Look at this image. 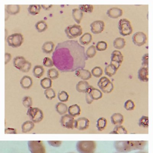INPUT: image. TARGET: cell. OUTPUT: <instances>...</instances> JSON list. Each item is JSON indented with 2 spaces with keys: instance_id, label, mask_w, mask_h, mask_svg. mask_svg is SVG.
<instances>
[{
  "instance_id": "836d02e7",
  "label": "cell",
  "mask_w": 153,
  "mask_h": 153,
  "mask_svg": "<svg viewBox=\"0 0 153 153\" xmlns=\"http://www.w3.org/2000/svg\"><path fill=\"white\" fill-rule=\"evenodd\" d=\"M107 126V120L105 118L100 117L98 119L96 122V127L98 131H103Z\"/></svg>"
},
{
  "instance_id": "7c38bea8",
  "label": "cell",
  "mask_w": 153,
  "mask_h": 153,
  "mask_svg": "<svg viewBox=\"0 0 153 153\" xmlns=\"http://www.w3.org/2000/svg\"><path fill=\"white\" fill-rule=\"evenodd\" d=\"M132 41L135 45L142 47L146 45L147 41L146 34L142 31H137L133 34L132 37Z\"/></svg>"
},
{
  "instance_id": "8d00e7d4",
  "label": "cell",
  "mask_w": 153,
  "mask_h": 153,
  "mask_svg": "<svg viewBox=\"0 0 153 153\" xmlns=\"http://www.w3.org/2000/svg\"><path fill=\"white\" fill-rule=\"evenodd\" d=\"M47 76L52 80H55L59 77V72L55 68H51L48 71Z\"/></svg>"
},
{
  "instance_id": "3957f363",
  "label": "cell",
  "mask_w": 153,
  "mask_h": 153,
  "mask_svg": "<svg viewBox=\"0 0 153 153\" xmlns=\"http://www.w3.org/2000/svg\"><path fill=\"white\" fill-rule=\"evenodd\" d=\"M96 143L94 141H79L76 143V149L79 153H94Z\"/></svg>"
},
{
  "instance_id": "8992f818",
  "label": "cell",
  "mask_w": 153,
  "mask_h": 153,
  "mask_svg": "<svg viewBox=\"0 0 153 153\" xmlns=\"http://www.w3.org/2000/svg\"><path fill=\"white\" fill-rule=\"evenodd\" d=\"M118 28L120 34L123 36H130L133 31L131 22L126 19H121L119 21Z\"/></svg>"
},
{
  "instance_id": "44dd1931",
  "label": "cell",
  "mask_w": 153,
  "mask_h": 153,
  "mask_svg": "<svg viewBox=\"0 0 153 153\" xmlns=\"http://www.w3.org/2000/svg\"><path fill=\"white\" fill-rule=\"evenodd\" d=\"M22 88L25 90L30 89L33 85V80L31 77L27 75L24 76L20 81Z\"/></svg>"
},
{
  "instance_id": "74e56055",
  "label": "cell",
  "mask_w": 153,
  "mask_h": 153,
  "mask_svg": "<svg viewBox=\"0 0 153 153\" xmlns=\"http://www.w3.org/2000/svg\"><path fill=\"white\" fill-rule=\"evenodd\" d=\"M110 134H127L128 131L125 127L122 125L116 126Z\"/></svg>"
},
{
  "instance_id": "d590c367",
  "label": "cell",
  "mask_w": 153,
  "mask_h": 153,
  "mask_svg": "<svg viewBox=\"0 0 153 153\" xmlns=\"http://www.w3.org/2000/svg\"><path fill=\"white\" fill-rule=\"evenodd\" d=\"M52 83H53V82H52V79L48 78V77H45L43 79H41L40 82L41 87L43 89H45V90L49 89L52 87Z\"/></svg>"
},
{
  "instance_id": "f546056e",
  "label": "cell",
  "mask_w": 153,
  "mask_h": 153,
  "mask_svg": "<svg viewBox=\"0 0 153 153\" xmlns=\"http://www.w3.org/2000/svg\"><path fill=\"white\" fill-rule=\"evenodd\" d=\"M45 71V69L43 66L40 65H36L33 68V75L36 78H40L44 75Z\"/></svg>"
},
{
  "instance_id": "30bf717a",
  "label": "cell",
  "mask_w": 153,
  "mask_h": 153,
  "mask_svg": "<svg viewBox=\"0 0 153 153\" xmlns=\"http://www.w3.org/2000/svg\"><path fill=\"white\" fill-rule=\"evenodd\" d=\"M101 91L104 93H110L114 89L113 84L106 76H102L100 78L97 84Z\"/></svg>"
},
{
  "instance_id": "60d3db41",
  "label": "cell",
  "mask_w": 153,
  "mask_h": 153,
  "mask_svg": "<svg viewBox=\"0 0 153 153\" xmlns=\"http://www.w3.org/2000/svg\"><path fill=\"white\" fill-rule=\"evenodd\" d=\"M44 94L46 98L49 100H52L56 97V92L52 88L46 89L44 92Z\"/></svg>"
},
{
  "instance_id": "11a10c76",
  "label": "cell",
  "mask_w": 153,
  "mask_h": 153,
  "mask_svg": "<svg viewBox=\"0 0 153 153\" xmlns=\"http://www.w3.org/2000/svg\"></svg>"
},
{
  "instance_id": "e0dca14e",
  "label": "cell",
  "mask_w": 153,
  "mask_h": 153,
  "mask_svg": "<svg viewBox=\"0 0 153 153\" xmlns=\"http://www.w3.org/2000/svg\"><path fill=\"white\" fill-rule=\"evenodd\" d=\"M107 16L112 19H117L121 17L123 14L122 9L118 7H112L107 11Z\"/></svg>"
},
{
  "instance_id": "d4e9b609",
  "label": "cell",
  "mask_w": 153,
  "mask_h": 153,
  "mask_svg": "<svg viewBox=\"0 0 153 153\" xmlns=\"http://www.w3.org/2000/svg\"><path fill=\"white\" fill-rule=\"evenodd\" d=\"M55 48V45L52 41H47L43 44L42 50L43 53L45 54H50L53 51Z\"/></svg>"
},
{
  "instance_id": "e575fe53",
  "label": "cell",
  "mask_w": 153,
  "mask_h": 153,
  "mask_svg": "<svg viewBox=\"0 0 153 153\" xmlns=\"http://www.w3.org/2000/svg\"><path fill=\"white\" fill-rule=\"evenodd\" d=\"M6 8L7 12L11 15H15L19 13L20 9L19 5H7Z\"/></svg>"
},
{
  "instance_id": "d6986e66",
  "label": "cell",
  "mask_w": 153,
  "mask_h": 153,
  "mask_svg": "<svg viewBox=\"0 0 153 153\" xmlns=\"http://www.w3.org/2000/svg\"><path fill=\"white\" fill-rule=\"evenodd\" d=\"M75 75L83 80H89L92 77L91 73L88 70L84 69H79L76 70Z\"/></svg>"
},
{
  "instance_id": "8fae6325",
  "label": "cell",
  "mask_w": 153,
  "mask_h": 153,
  "mask_svg": "<svg viewBox=\"0 0 153 153\" xmlns=\"http://www.w3.org/2000/svg\"><path fill=\"white\" fill-rule=\"evenodd\" d=\"M27 144L30 153H46L45 146L42 141H30Z\"/></svg>"
},
{
  "instance_id": "ab89813d",
  "label": "cell",
  "mask_w": 153,
  "mask_h": 153,
  "mask_svg": "<svg viewBox=\"0 0 153 153\" xmlns=\"http://www.w3.org/2000/svg\"><path fill=\"white\" fill-rule=\"evenodd\" d=\"M58 99L62 102H66L69 99V95L65 91H62L58 93Z\"/></svg>"
},
{
  "instance_id": "681fc988",
  "label": "cell",
  "mask_w": 153,
  "mask_h": 153,
  "mask_svg": "<svg viewBox=\"0 0 153 153\" xmlns=\"http://www.w3.org/2000/svg\"><path fill=\"white\" fill-rule=\"evenodd\" d=\"M48 143L50 146L54 147H60L62 144V142L61 141H48Z\"/></svg>"
},
{
  "instance_id": "ffe728a7",
  "label": "cell",
  "mask_w": 153,
  "mask_h": 153,
  "mask_svg": "<svg viewBox=\"0 0 153 153\" xmlns=\"http://www.w3.org/2000/svg\"><path fill=\"white\" fill-rule=\"evenodd\" d=\"M124 121V116L121 113H115L111 117V121L114 126L122 125Z\"/></svg>"
},
{
  "instance_id": "f6af8a7d",
  "label": "cell",
  "mask_w": 153,
  "mask_h": 153,
  "mask_svg": "<svg viewBox=\"0 0 153 153\" xmlns=\"http://www.w3.org/2000/svg\"><path fill=\"white\" fill-rule=\"evenodd\" d=\"M22 102L23 106L25 108H28L31 107L33 104L32 98L30 96H27L23 97L22 100Z\"/></svg>"
},
{
  "instance_id": "7a4b0ae2",
  "label": "cell",
  "mask_w": 153,
  "mask_h": 153,
  "mask_svg": "<svg viewBox=\"0 0 153 153\" xmlns=\"http://www.w3.org/2000/svg\"><path fill=\"white\" fill-rule=\"evenodd\" d=\"M147 143L146 141H117L114 142V147L118 152L127 153L143 150Z\"/></svg>"
},
{
  "instance_id": "b9f144b4",
  "label": "cell",
  "mask_w": 153,
  "mask_h": 153,
  "mask_svg": "<svg viewBox=\"0 0 153 153\" xmlns=\"http://www.w3.org/2000/svg\"><path fill=\"white\" fill-rule=\"evenodd\" d=\"M96 50L99 52L105 51L108 48V44L104 41H100L97 42L96 45Z\"/></svg>"
},
{
  "instance_id": "f1b7e54d",
  "label": "cell",
  "mask_w": 153,
  "mask_h": 153,
  "mask_svg": "<svg viewBox=\"0 0 153 153\" xmlns=\"http://www.w3.org/2000/svg\"><path fill=\"white\" fill-rule=\"evenodd\" d=\"M118 70V69L115 65L110 63L106 66L104 72L107 76L111 77L116 74Z\"/></svg>"
},
{
  "instance_id": "d6a6232c",
  "label": "cell",
  "mask_w": 153,
  "mask_h": 153,
  "mask_svg": "<svg viewBox=\"0 0 153 153\" xmlns=\"http://www.w3.org/2000/svg\"><path fill=\"white\" fill-rule=\"evenodd\" d=\"M41 10V6L39 4H31L28 8V12L31 15L39 14Z\"/></svg>"
},
{
  "instance_id": "ba28073f",
  "label": "cell",
  "mask_w": 153,
  "mask_h": 153,
  "mask_svg": "<svg viewBox=\"0 0 153 153\" xmlns=\"http://www.w3.org/2000/svg\"><path fill=\"white\" fill-rule=\"evenodd\" d=\"M24 40L23 36L20 33H14L8 36L6 39V42L8 45L13 48L19 47L22 45Z\"/></svg>"
},
{
  "instance_id": "4fadbf2b",
  "label": "cell",
  "mask_w": 153,
  "mask_h": 153,
  "mask_svg": "<svg viewBox=\"0 0 153 153\" xmlns=\"http://www.w3.org/2000/svg\"><path fill=\"white\" fill-rule=\"evenodd\" d=\"M74 118L69 114H65L61 117L60 120L62 126L68 129H73L74 128Z\"/></svg>"
},
{
  "instance_id": "db71d44e",
  "label": "cell",
  "mask_w": 153,
  "mask_h": 153,
  "mask_svg": "<svg viewBox=\"0 0 153 153\" xmlns=\"http://www.w3.org/2000/svg\"><path fill=\"white\" fill-rule=\"evenodd\" d=\"M120 153L117 152V153Z\"/></svg>"
},
{
  "instance_id": "816d5d0a",
  "label": "cell",
  "mask_w": 153,
  "mask_h": 153,
  "mask_svg": "<svg viewBox=\"0 0 153 153\" xmlns=\"http://www.w3.org/2000/svg\"><path fill=\"white\" fill-rule=\"evenodd\" d=\"M11 55L9 53H5V65L7 64L10 61Z\"/></svg>"
},
{
  "instance_id": "f907efd6",
  "label": "cell",
  "mask_w": 153,
  "mask_h": 153,
  "mask_svg": "<svg viewBox=\"0 0 153 153\" xmlns=\"http://www.w3.org/2000/svg\"><path fill=\"white\" fill-rule=\"evenodd\" d=\"M142 66L148 67V54L146 53L142 57Z\"/></svg>"
},
{
  "instance_id": "484cf974",
  "label": "cell",
  "mask_w": 153,
  "mask_h": 153,
  "mask_svg": "<svg viewBox=\"0 0 153 153\" xmlns=\"http://www.w3.org/2000/svg\"><path fill=\"white\" fill-rule=\"evenodd\" d=\"M113 47L118 50H120L124 48L126 45V40L123 38L117 37L113 41Z\"/></svg>"
},
{
  "instance_id": "bcb514c9",
  "label": "cell",
  "mask_w": 153,
  "mask_h": 153,
  "mask_svg": "<svg viewBox=\"0 0 153 153\" xmlns=\"http://www.w3.org/2000/svg\"><path fill=\"white\" fill-rule=\"evenodd\" d=\"M124 108L127 111H133L135 108V104L134 102L132 100H128L126 101L124 104Z\"/></svg>"
},
{
  "instance_id": "9a60e30c",
  "label": "cell",
  "mask_w": 153,
  "mask_h": 153,
  "mask_svg": "<svg viewBox=\"0 0 153 153\" xmlns=\"http://www.w3.org/2000/svg\"><path fill=\"white\" fill-rule=\"evenodd\" d=\"M91 32L94 35L100 34L104 30L105 23L102 20H96L90 24Z\"/></svg>"
},
{
  "instance_id": "6da1fadb",
  "label": "cell",
  "mask_w": 153,
  "mask_h": 153,
  "mask_svg": "<svg viewBox=\"0 0 153 153\" xmlns=\"http://www.w3.org/2000/svg\"><path fill=\"white\" fill-rule=\"evenodd\" d=\"M54 65L62 73L72 72L84 69L88 58L85 48L76 40H67L58 43L52 54Z\"/></svg>"
},
{
  "instance_id": "7bdbcfd3",
  "label": "cell",
  "mask_w": 153,
  "mask_h": 153,
  "mask_svg": "<svg viewBox=\"0 0 153 153\" xmlns=\"http://www.w3.org/2000/svg\"><path fill=\"white\" fill-rule=\"evenodd\" d=\"M79 9L83 12L91 13L93 11L94 7L91 4H81L79 5Z\"/></svg>"
},
{
  "instance_id": "ac0fdd59",
  "label": "cell",
  "mask_w": 153,
  "mask_h": 153,
  "mask_svg": "<svg viewBox=\"0 0 153 153\" xmlns=\"http://www.w3.org/2000/svg\"><path fill=\"white\" fill-rule=\"evenodd\" d=\"M138 79L144 82H146L149 81V70L148 67L142 66L138 70L137 73Z\"/></svg>"
},
{
  "instance_id": "277c9868",
  "label": "cell",
  "mask_w": 153,
  "mask_h": 153,
  "mask_svg": "<svg viewBox=\"0 0 153 153\" xmlns=\"http://www.w3.org/2000/svg\"><path fill=\"white\" fill-rule=\"evenodd\" d=\"M13 66L22 72H28L31 69V64L23 56H16L13 59Z\"/></svg>"
},
{
  "instance_id": "1f68e13d",
  "label": "cell",
  "mask_w": 153,
  "mask_h": 153,
  "mask_svg": "<svg viewBox=\"0 0 153 153\" xmlns=\"http://www.w3.org/2000/svg\"><path fill=\"white\" fill-rule=\"evenodd\" d=\"M48 26L46 22L44 20L37 22L35 24V28L37 31L39 33H42L46 30Z\"/></svg>"
},
{
  "instance_id": "9c48e42d",
  "label": "cell",
  "mask_w": 153,
  "mask_h": 153,
  "mask_svg": "<svg viewBox=\"0 0 153 153\" xmlns=\"http://www.w3.org/2000/svg\"><path fill=\"white\" fill-rule=\"evenodd\" d=\"M27 115L30 120L34 123L41 122L44 118V113L40 109L38 108H30L28 109Z\"/></svg>"
},
{
  "instance_id": "f35d334b",
  "label": "cell",
  "mask_w": 153,
  "mask_h": 153,
  "mask_svg": "<svg viewBox=\"0 0 153 153\" xmlns=\"http://www.w3.org/2000/svg\"><path fill=\"white\" fill-rule=\"evenodd\" d=\"M85 53L87 58L89 59L93 58L96 54V48L94 45H91L87 48Z\"/></svg>"
},
{
  "instance_id": "5bb4252c",
  "label": "cell",
  "mask_w": 153,
  "mask_h": 153,
  "mask_svg": "<svg viewBox=\"0 0 153 153\" xmlns=\"http://www.w3.org/2000/svg\"><path fill=\"white\" fill-rule=\"evenodd\" d=\"M123 55L120 51L114 50L111 53V64L115 65L118 69L120 67L123 61Z\"/></svg>"
},
{
  "instance_id": "c3c4849f",
  "label": "cell",
  "mask_w": 153,
  "mask_h": 153,
  "mask_svg": "<svg viewBox=\"0 0 153 153\" xmlns=\"http://www.w3.org/2000/svg\"><path fill=\"white\" fill-rule=\"evenodd\" d=\"M43 65L45 67L51 68L54 66L53 62L52 59L49 57H46L45 58L43 61Z\"/></svg>"
},
{
  "instance_id": "603a6c76",
  "label": "cell",
  "mask_w": 153,
  "mask_h": 153,
  "mask_svg": "<svg viewBox=\"0 0 153 153\" xmlns=\"http://www.w3.org/2000/svg\"><path fill=\"white\" fill-rule=\"evenodd\" d=\"M81 111L80 106L77 104L71 105L68 108V113L74 118L79 116L81 114Z\"/></svg>"
},
{
  "instance_id": "f5cc1de1",
  "label": "cell",
  "mask_w": 153,
  "mask_h": 153,
  "mask_svg": "<svg viewBox=\"0 0 153 153\" xmlns=\"http://www.w3.org/2000/svg\"><path fill=\"white\" fill-rule=\"evenodd\" d=\"M135 153H148L146 152H144V151H138V152H136Z\"/></svg>"
},
{
  "instance_id": "4316f807",
  "label": "cell",
  "mask_w": 153,
  "mask_h": 153,
  "mask_svg": "<svg viewBox=\"0 0 153 153\" xmlns=\"http://www.w3.org/2000/svg\"><path fill=\"white\" fill-rule=\"evenodd\" d=\"M55 109L58 114L60 115H64L67 113L68 108L65 103L59 102L56 105Z\"/></svg>"
},
{
  "instance_id": "ee69618b",
  "label": "cell",
  "mask_w": 153,
  "mask_h": 153,
  "mask_svg": "<svg viewBox=\"0 0 153 153\" xmlns=\"http://www.w3.org/2000/svg\"><path fill=\"white\" fill-rule=\"evenodd\" d=\"M92 75L94 76V77L99 78L101 77L103 74V71L100 67L99 66H96L94 67L91 71Z\"/></svg>"
},
{
  "instance_id": "cb8c5ba5",
  "label": "cell",
  "mask_w": 153,
  "mask_h": 153,
  "mask_svg": "<svg viewBox=\"0 0 153 153\" xmlns=\"http://www.w3.org/2000/svg\"><path fill=\"white\" fill-rule=\"evenodd\" d=\"M92 40V36L90 33L86 32L81 36L79 38V42L81 45L86 46L89 45Z\"/></svg>"
},
{
  "instance_id": "5b68a950",
  "label": "cell",
  "mask_w": 153,
  "mask_h": 153,
  "mask_svg": "<svg viewBox=\"0 0 153 153\" xmlns=\"http://www.w3.org/2000/svg\"><path fill=\"white\" fill-rule=\"evenodd\" d=\"M85 94V101L88 104H91L94 100H100L102 97L101 91L91 85L86 90Z\"/></svg>"
},
{
  "instance_id": "83f0119b",
  "label": "cell",
  "mask_w": 153,
  "mask_h": 153,
  "mask_svg": "<svg viewBox=\"0 0 153 153\" xmlns=\"http://www.w3.org/2000/svg\"><path fill=\"white\" fill-rule=\"evenodd\" d=\"M89 83L86 81H80L76 84V91L80 93H85L89 87Z\"/></svg>"
},
{
  "instance_id": "7402d4cb",
  "label": "cell",
  "mask_w": 153,
  "mask_h": 153,
  "mask_svg": "<svg viewBox=\"0 0 153 153\" xmlns=\"http://www.w3.org/2000/svg\"><path fill=\"white\" fill-rule=\"evenodd\" d=\"M73 19L77 24L81 23L83 17V13L80 9L74 8L72 11Z\"/></svg>"
},
{
  "instance_id": "7dc6e473",
  "label": "cell",
  "mask_w": 153,
  "mask_h": 153,
  "mask_svg": "<svg viewBox=\"0 0 153 153\" xmlns=\"http://www.w3.org/2000/svg\"><path fill=\"white\" fill-rule=\"evenodd\" d=\"M139 126L143 128H146L148 126V117L143 116L139 120Z\"/></svg>"
},
{
  "instance_id": "52a82bcc",
  "label": "cell",
  "mask_w": 153,
  "mask_h": 153,
  "mask_svg": "<svg viewBox=\"0 0 153 153\" xmlns=\"http://www.w3.org/2000/svg\"><path fill=\"white\" fill-rule=\"evenodd\" d=\"M65 32L69 39H74L80 36L82 34V29L78 24L70 25L65 28Z\"/></svg>"
},
{
  "instance_id": "2e32d148",
  "label": "cell",
  "mask_w": 153,
  "mask_h": 153,
  "mask_svg": "<svg viewBox=\"0 0 153 153\" xmlns=\"http://www.w3.org/2000/svg\"><path fill=\"white\" fill-rule=\"evenodd\" d=\"M90 121L85 117H80L75 120L74 128L80 131L86 130L89 128Z\"/></svg>"
},
{
  "instance_id": "4dcf8cb0",
  "label": "cell",
  "mask_w": 153,
  "mask_h": 153,
  "mask_svg": "<svg viewBox=\"0 0 153 153\" xmlns=\"http://www.w3.org/2000/svg\"><path fill=\"white\" fill-rule=\"evenodd\" d=\"M34 127H35V124L32 121L27 120L25 121L22 126V132L24 133L30 132L34 128Z\"/></svg>"
}]
</instances>
